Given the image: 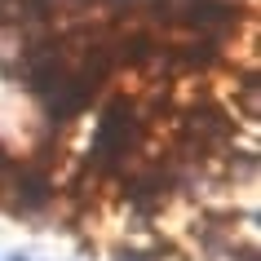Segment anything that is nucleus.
I'll return each mask as SVG.
<instances>
[{
    "label": "nucleus",
    "instance_id": "2",
    "mask_svg": "<svg viewBox=\"0 0 261 261\" xmlns=\"http://www.w3.org/2000/svg\"><path fill=\"white\" fill-rule=\"evenodd\" d=\"M0 195L9 199V208L18 213H36L54 199V181L44 177L36 164H14V160H5L0 164Z\"/></svg>",
    "mask_w": 261,
    "mask_h": 261
},
{
    "label": "nucleus",
    "instance_id": "3",
    "mask_svg": "<svg viewBox=\"0 0 261 261\" xmlns=\"http://www.w3.org/2000/svg\"><path fill=\"white\" fill-rule=\"evenodd\" d=\"M239 261H257V257H252V252H248V257H239Z\"/></svg>",
    "mask_w": 261,
    "mask_h": 261
},
{
    "label": "nucleus",
    "instance_id": "1",
    "mask_svg": "<svg viewBox=\"0 0 261 261\" xmlns=\"http://www.w3.org/2000/svg\"><path fill=\"white\" fill-rule=\"evenodd\" d=\"M138 133H142L138 111L128 107L124 97H120V102H111L107 115H102V124H97V138H93L89 160H93V164H115V160H124V155L133 151Z\"/></svg>",
    "mask_w": 261,
    "mask_h": 261
}]
</instances>
